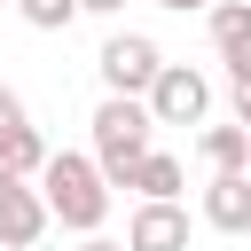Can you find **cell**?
I'll use <instances>...</instances> for the list:
<instances>
[{
    "instance_id": "cell-2",
    "label": "cell",
    "mask_w": 251,
    "mask_h": 251,
    "mask_svg": "<svg viewBox=\"0 0 251 251\" xmlns=\"http://www.w3.org/2000/svg\"><path fill=\"white\" fill-rule=\"evenodd\" d=\"M86 126H94V157H102V173H110V188H133V173H141V157L157 149V110H149L141 94H102Z\"/></svg>"
},
{
    "instance_id": "cell-10",
    "label": "cell",
    "mask_w": 251,
    "mask_h": 251,
    "mask_svg": "<svg viewBox=\"0 0 251 251\" xmlns=\"http://www.w3.org/2000/svg\"><path fill=\"white\" fill-rule=\"evenodd\" d=\"M196 157H204L212 173H251V126H235V118H227V126H204V133H196Z\"/></svg>"
},
{
    "instance_id": "cell-8",
    "label": "cell",
    "mask_w": 251,
    "mask_h": 251,
    "mask_svg": "<svg viewBox=\"0 0 251 251\" xmlns=\"http://www.w3.org/2000/svg\"><path fill=\"white\" fill-rule=\"evenodd\" d=\"M204 227L251 235V173H212L204 180Z\"/></svg>"
},
{
    "instance_id": "cell-3",
    "label": "cell",
    "mask_w": 251,
    "mask_h": 251,
    "mask_svg": "<svg viewBox=\"0 0 251 251\" xmlns=\"http://www.w3.org/2000/svg\"><path fill=\"white\" fill-rule=\"evenodd\" d=\"M94 71H102V94H141L149 102V86L165 78V47L149 31H110L102 55H94Z\"/></svg>"
},
{
    "instance_id": "cell-14",
    "label": "cell",
    "mask_w": 251,
    "mask_h": 251,
    "mask_svg": "<svg viewBox=\"0 0 251 251\" xmlns=\"http://www.w3.org/2000/svg\"><path fill=\"white\" fill-rule=\"evenodd\" d=\"M235 126H251V78H235Z\"/></svg>"
},
{
    "instance_id": "cell-11",
    "label": "cell",
    "mask_w": 251,
    "mask_h": 251,
    "mask_svg": "<svg viewBox=\"0 0 251 251\" xmlns=\"http://www.w3.org/2000/svg\"><path fill=\"white\" fill-rule=\"evenodd\" d=\"M180 188H188V165H180L173 149H149V157H141V173H133V196H157V204H180Z\"/></svg>"
},
{
    "instance_id": "cell-5",
    "label": "cell",
    "mask_w": 251,
    "mask_h": 251,
    "mask_svg": "<svg viewBox=\"0 0 251 251\" xmlns=\"http://www.w3.org/2000/svg\"><path fill=\"white\" fill-rule=\"evenodd\" d=\"M149 110H157V126H204V110H212V78H204L196 63H165V78L149 86Z\"/></svg>"
},
{
    "instance_id": "cell-12",
    "label": "cell",
    "mask_w": 251,
    "mask_h": 251,
    "mask_svg": "<svg viewBox=\"0 0 251 251\" xmlns=\"http://www.w3.org/2000/svg\"><path fill=\"white\" fill-rule=\"evenodd\" d=\"M16 8H24V24H31V31H63L71 16H86L78 0H16Z\"/></svg>"
},
{
    "instance_id": "cell-15",
    "label": "cell",
    "mask_w": 251,
    "mask_h": 251,
    "mask_svg": "<svg viewBox=\"0 0 251 251\" xmlns=\"http://www.w3.org/2000/svg\"><path fill=\"white\" fill-rule=\"evenodd\" d=\"M78 8H86V16H118L126 0H78Z\"/></svg>"
},
{
    "instance_id": "cell-16",
    "label": "cell",
    "mask_w": 251,
    "mask_h": 251,
    "mask_svg": "<svg viewBox=\"0 0 251 251\" xmlns=\"http://www.w3.org/2000/svg\"><path fill=\"white\" fill-rule=\"evenodd\" d=\"M78 251H126V243H110V235H78Z\"/></svg>"
},
{
    "instance_id": "cell-7",
    "label": "cell",
    "mask_w": 251,
    "mask_h": 251,
    "mask_svg": "<svg viewBox=\"0 0 251 251\" xmlns=\"http://www.w3.org/2000/svg\"><path fill=\"white\" fill-rule=\"evenodd\" d=\"M126 251H188V212H180V204L141 196V204H133V220H126Z\"/></svg>"
},
{
    "instance_id": "cell-1",
    "label": "cell",
    "mask_w": 251,
    "mask_h": 251,
    "mask_svg": "<svg viewBox=\"0 0 251 251\" xmlns=\"http://www.w3.org/2000/svg\"><path fill=\"white\" fill-rule=\"evenodd\" d=\"M39 188H47L55 227H71V235H102V220H110V173H102L94 149H55L47 173H39Z\"/></svg>"
},
{
    "instance_id": "cell-9",
    "label": "cell",
    "mask_w": 251,
    "mask_h": 251,
    "mask_svg": "<svg viewBox=\"0 0 251 251\" xmlns=\"http://www.w3.org/2000/svg\"><path fill=\"white\" fill-rule=\"evenodd\" d=\"M204 24H212V47H220V63H227V86L251 78V0H220Z\"/></svg>"
},
{
    "instance_id": "cell-13",
    "label": "cell",
    "mask_w": 251,
    "mask_h": 251,
    "mask_svg": "<svg viewBox=\"0 0 251 251\" xmlns=\"http://www.w3.org/2000/svg\"><path fill=\"white\" fill-rule=\"evenodd\" d=\"M157 8H165V16H212L220 0H157Z\"/></svg>"
},
{
    "instance_id": "cell-6",
    "label": "cell",
    "mask_w": 251,
    "mask_h": 251,
    "mask_svg": "<svg viewBox=\"0 0 251 251\" xmlns=\"http://www.w3.org/2000/svg\"><path fill=\"white\" fill-rule=\"evenodd\" d=\"M47 157H55V149L39 141L31 110H24V94H16V86H0V165H8V173H31V180H39V173H47Z\"/></svg>"
},
{
    "instance_id": "cell-4",
    "label": "cell",
    "mask_w": 251,
    "mask_h": 251,
    "mask_svg": "<svg viewBox=\"0 0 251 251\" xmlns=\"http://www.w3.org/2000/svg\"><path fill=\"white\" fill-rule=\"evenodd\" d=\"M47 227H55L47 188H39L31 173H8V165H0V251H31Z\"/></svg>"
}]
</instances>
